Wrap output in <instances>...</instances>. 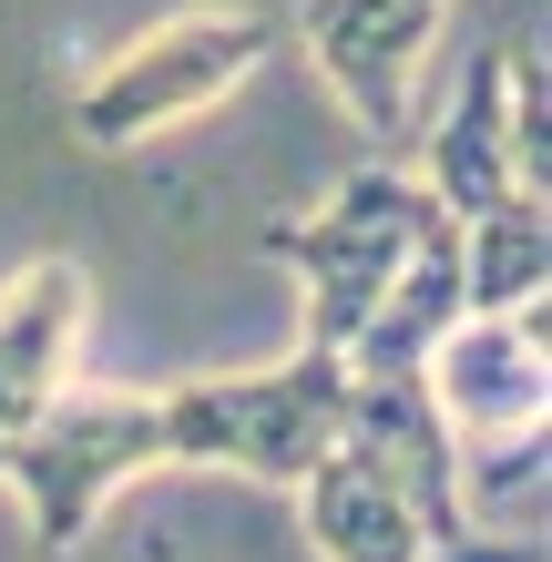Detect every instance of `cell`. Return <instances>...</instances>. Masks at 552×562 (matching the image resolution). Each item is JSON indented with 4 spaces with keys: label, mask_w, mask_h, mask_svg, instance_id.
<instances>
[{
    "label": "cell",
    "mask_w": 552,
    "mask_h": 562,
    "mask_svg": "<svg viewBox=\"0 0 552 562\" xmlns=\"http://www.w3.org/2000/svg\"><path fill=\"white\" fill-rule=\"evenodd\" d=\"M532 296H552V225H542V194H511V205L461 225V317L532 307Z\"/></svg>",
    "instance_id": "obj_12"
},
{
    "label": "cell",
    "mask_w": 552,
    "mask_h": 562,
    "mask_svg": "<svg viewBox=\"0 0 552 562\" xmlns=\"http://www.w3.org/2000/svg\"><path fill=\"white\" fill-rule=\"evenodd\" d=\"M430 225H440L430 184H419L399 154H369V164H348V175L328 184V205H317V215H286L256 246L297 277L307 348H338L348 358V338L369 327V307L388 296V277L409 267V246L430 236Z\"/></svg>",
    "instance_id": "obj_2"
},
{
    "label": "cell",
    "mask_w": 552,
    "mask_h": 562,
    "mask_svg": "<svg viewBox=\"0 0 552 562\" xmlns=\"http://www.w3.org/2000/svg\"><path fill=\"white\" fill-rule=\"evenodd\" d=\"M297 521H307L317 562H430V532H419L409 491L388 481L359 440L317 450L297 471Z\"/></svg>",
    "instance_id": "obj_8"
},
{
    "label": "cell",
    "mask_w": 552,
    "mask_h": 562,
    "mask_svg": "<svg viewBox=\"0 0 552 562\" xmlns=\"http://www.w3.org/2000/svg\"><path fill=\"white\" fill-rule=\"evenodd\" d=\"M82 317H92V286L72 256H31V267L0 286V440L72 389V348H82Z\"/></svg>",
    "instance_id": "obj_9"
},
{
    "label": "cell",
    "mask_w": 552,
    "mask_h": 562,
    "mask_svg": "<svg viewBox=\"0 0 552 562\" xmlns=\"http://www.w3.org/2000/svg\"><path fill=\"white\" fill-rule=\"evenodd\" d=\"M409 175L430 184V205L450 225L511 205L522 184V164H511V103H502V52H471L461 61V92H450L440 113H419V144H409Z\"/></svg>",
    "instance_id": "obj_7"
},
{
    "label": "cell",
    "mask_w": 552,
    "mask_h": 562,
    "mask_svg": "<svg viewBox=\"0 0 552 562\" xmlns=\"http://www.w3.org/2000/svg\"><path fill=\"white\" fill-rule=\"evenodd\" d=\"M267 52H277L267 11H174V21L134 31V42H113L72 82V134L92 154H134L154 134H174V123H194L205 103H225L236 82H256Z\"/></svg>",
    "instance_id": "obj_4"
},
{
    "label": "cell",
    "mask_w": 552,
    "mask_h": 562,
    "mask_svg": "<svg viewBox=\"0 0 552 562\" xmlns=\"http://www.w3.org/2000/svg\"><path fill=\"white\" fill-rule=\"evenodd\" d=\"M502 103H511V164L542 194V175H552V72H542V52H502Z\"/></svg>",
    "instance_id": "obj_13"
},
{
    "label": "cell",
    "mask_w": 552,
    "mask_h": 562,
    "mask_svg": "<svg viewBox=\"0 0 552 562\" xmlns=\"http://www.w3.org/2000/svg\"><path fill=\"white\" fill-rule=\"evenodd\" d=\"M450 317H461V225L440 215L430 236L409 246V267L388 277V296L369 307V327L348 338V369H419Z\"/></svg>",
    "instance_id": "obj_10"
},
{
    "label": "cell",
    "mask_w": 552,
    "mask_h": 562,
    "mask_svg": "<svg viewBox=\"0 0 552 562\" xmlns=\"http://www.w3.org/2000/svg\"><path fill=\"white\" fill-rule=\"evenodd\" d=\"M144 471H165V440H154V389H52L11 440H0V491L21 502L31 542L52 562L92 542L123 491Z\"/></svg>",
    "instance_id": "obj_3"
},
{
    "label": "cell",
    "mask_w": 552,
    "mask_h": 562,
    "mask_svg": "<svg viewBox=\"0 0 552 562\" xmlns=\"http://www.w3.org/2000/svg\"><path fill=\"white\" fill-rule=\"evenodd\" d=\"M297 42L317 61V82L348 103V123L369 134V154L419 144V92H430V52H440V0H297Z\"/></svg>",
    "instance_id": "obj_5"
},
{
    "label": "cell",
    "mask_w": 552,
    "mask_h": 562,
    "mask_svg": "<svg viewBox=\"0 0 552 562\" xmlns=\"http://www.w3.org/2000/svg\"><path fill=\"white\" fill-rule=\"evenodd\" d=\"M552 296L532 307H471L440 327V348L419 358V389L450 440H522V429H552Z\"/></svg>",
    "instance_id": "obj_6"
},
{
    "label": "cell",
    "mask_w": 552,
    "mask_h": 562,
    "mask_svg": "<svg viewBox=\"0 0 552 562\" xmlns=\"http://www.w3.org/2000/svg\"><path fill=\"white\" fill-rule=\"evenodd\" d=\"M450 491H461V532L542 542V502H552V429H522V440H450Z\"/></svg>",
    "instance_id": "obj_11"
},
{
    "label": "cell",
    "mask_w": 552,
    "mask_h": 562,
    "mask_svg": "<svg viewBox=\"0 0 552 562\" xmlns=\"http://www.w3.org/2000/svg\"><path fill=\"white\" fill-rule=\"evenodd\" d=\"M348 429V358L307 348L286 369H225V379H174L154 389V440L165 471H236L267 491H297L317 450H338Z\"/></svg>",
    "instance_id": "obj_1"
}]
</instances>
